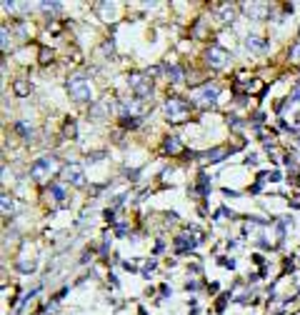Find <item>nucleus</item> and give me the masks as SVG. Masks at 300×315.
I'll return each mask as SVG.
<instances>
[{
  "label": "nucleus",
  "instance_id": "obj_4",
  "mask_svg": "<svg viewBox=\"0 0 300 315\" xmlns=\"http://www.w3.org/2000/svg\"><path fill=\"white\" fill-rule=\"evenodd\" d=\"M205 58H208V63H210L213 68H225V65H228V60H230L228 50H225V48H220V45H210V48H208V53H205Z\"/></svg>",
  "mask_w": 300,
  "mask_h": 315
},
{
  "label": "nucleus",
  "instance_id": "obj_13",
  "mask_svg": "<svg viewBox=\"0 0 300 315\" xmlns=\"http://www.w3.org/2000/svg\"><path fill=\"white\" fill-rule=\"evenodd\" d=\"M15 93H18L20 98H23V95H28V93H30L28 83H25V80H18V83H15Z\"/></svg>",
  "mask_w": 300,
  "mask_h": 315
},
{
  "label": "nucleus",
  "instance_id": "obj_9",
  "mask_svg": "<svg viewBox=\"0 0 300 315\" xmlns=\"http://www.w3.org/2000/svg\"><path fill=\"white\" fill-rule=\"evenodd\" d=\"M243 10H245V15H253V18H265V15H268V5H263V3L245 5Z\"/></svg>",
  "mask_w": 300,
  "mask_h": 315
},
{
  "label": "nucleus",
  "instance_id": "obj_1",
  "mask_svg": "<svg viewBox=\"0 0 300 315\" xmlns=\"http://www.w3.org/2000/svg\"><path fill=\"white\" fill-rule=\"evenodd\" d=\"M68 95H70L75 103H88V100L93 98V88H90L88 75H83V73L70 75V78H68Z\"/></svg>",
  "mask_w": 300,
  "mask_h": 315
},
{
  "label": "nucleus",
  "instance_id": "obj_8",
  "mask_svg": "<svg viewBox=\"0 0 300 315\" xmlns=\"http://www.w3.org/2000/svg\"><path fill=\"white\" fill-rule=\"evenodd\" d=\"M198 240H200V235L190 238V230H188V233H183V235H178V238H175V250H178V253L193 250V248L198 245Z\"/></svg>",
  "mask_w": 300,
  "mask_h": 315
},
{
  "label": "nucleus",
  "instance_id": "obj_17",
  "mask_svg": "<svg viewBox=\"0 0 300 315\" xmlns=\"http://www.w3.org/2000/svg\"><path fill=\"white\" fill-rule=\"evenodd\" d=\"M40 8H45V10H58V8H60V3H43Z\"/></svg>",
  "mask_w": 300,
  "mask_h": 315
},
{
  "label": "nucleus",
  "instance_id": "obj_7",
  "mask_svg": "<svg viewBox=\"0 0 300 315\" xmlns=\"http://www.w3.org/2000/svg\"><path fill=\"white\" fill-rule=\"evenodd\" d=\"M50 168H53V158H38V160L30 165V175L35 180H43L50 173Z\"/></svg>",
  "mask_w": 300,
  "mask_h": 315
},
{
  "label": "nucleus",
  "instance_id": "obj_19",
  "mask_svg": "<svg viewBox=\"0 0 300 315\" xmlns=\"http://www.w3.org/2000/svg\"><path fill=\"white\" fill-rule=\"evenodd\" d=\"M298 98H300V85H298V90H295V93H290V103H293V100H298Z\"/></svg>",
  "mask_w": 300,
  "mask_h": 315
},
{
  "label": "nucleus",
  "instance_id": "obj_16",
  "mask_svg": "<svg viewBox=\"0 0 300 315\" xmlns=\"http://www.w3.org/2000/svg\"><path fill=\"white\" fill-rule=\"evenodd\" d=\"M50 193H53V198H55V200H63V198H65L63 185H50Z\"/></svg>",
  "mask_w": 300,
  "mask_h": 315
},
{
  "label": "nucleus",
  "instance_id": "obj_14",
  "mask_svg": "<svg viewBox=\"0 0 300 315\" xmlns=\"http://www.w3.org/2000/svg\"><path fill=\"white\" fill-rule=\"evenodd\" d=\"M168 78H170L173 83H178V80L183 78V70H180V68H168Z\"/></svg>",
  "mask_w": 300,
  "mask_h": 315
},
{
  "label": "nucleus",
  "instance_id": "obj_2",
  "mask_svg": "<svg viewBox=\"0 0 300 315\" xmlns=\"http://www.w3.org/2000/svg\"><path fill=\"white\" fill-rule=\"evenodd\" d=\"M188 115H190V105H188L183 98L173 95V98L165 100V118H168L170 123H183Z\"/></svg>",
  "mask_w": 300,
  "mask_h": 315
},
{
  "label": "nucleus",
  "instance_id": "obj_15",
  "mask_svg": "<svg viewBox=\"0 0 300 315\" xmlns=\"http://www.w3.org/2000/svg\"><path fill=\"white\" fill-rule=\"evenodd\" d=\"M15 130H18L20 135H25V138H28V135H33V128H30L28 123H18V125H15Z\"/></svg>",
  "mask_w": 300,
  "mask_h": 315
},
{
  "label": "nucleus",
  "instance_id": "obj_5",
  "mask_svg": "<svg viewBox=\"0 0 300 315\" xmlns=\"http://www.w3.org/2000/svg\"><path fill=\"white\" fill-rule=\"evenodd\" d=\"M60 175H63L65 183H70V185H75V188H83V185H85V173H83L80 165H65Z\"/></svg>",
  "mask_w": 300,
  "mask_h": 315
},
{
  "label": "nucleus",
  "instance_id": "obj_3",
  "mask_svg": "<svg viewBox=\"0 0 300 315\" xmlns=\"http://www.w3.org/2000/svg\"><path fill=\"white\" fill-rule=\"evenodd\" d=\"M133 93L138 98H148V95H153V80H150V73H130L128 78Z\"/></svg>",
  "mask_w": 300,
  "mask_h": 315
},
{
  "label": "nucleus",
  "instance_id": "obj_20",
  "mask_svg": "<svg viewBox=\"0 0 300 315\" xmlns=\"http://www.w3.org/2000/svg\"><path fill=\"white\" fill-rule=\"evenodd\" d=\"M295 120H298V123H300V113H298V115H295Z\"/></svg>",
  "mask_w": 300,
  "mask_h": 315
},
{
  "label": "nucleus",
  "instance_id": "obj_10",
  "mask_svg": "<svg viewBox=\"0 0 300 315\" xmlns=\"http://www.w3.org/2000/svg\"><path fill=\"white\" fill-rule=\"evenodd\" d=\"M245 45H248L250 50H263V48H265V40H263V38H258V35H248Z\"/></svg>",
  "mask_w": 300,
  "mask_h": 315
},
{
  "label": "nucleus",
  "instance_id": "obj_18",
  "mask_svg": "<svg viewBox=\"0 0 300 315\" xmlns=\"http://www.w3.org/2000/svg\"><path fill=\"white\" fill-rule=\"evenodd\" d=\"M3 208H5V210H10V208H13V203L8 200V195H3Z\"/></svg>",
  "mask_w": 300,
  "mask_h": 315
},
{
  "label": "nucleus",
  "instance_id": "obj_11",
  "mask_svg": "<svg viewBox=\"0 0 300 315\" xmlns=\"http://www.w3.org/2000/svg\"><path fill=\"white\" fill-rule=\"evenodd\" d=\"M215 13H218V15H220L225 23H228V20H233V15H235L233 5H218V10H215Z\"/></svg>",
  "mask_w": 300,
  "mask_h": 315
},
{
  "label": "nucleus",
  "instance_id": "obj_12",
  "mask_svg": "<svg viewBox=\"0 0 300 315\" xmlns=\"http://www.w3.org/2000/svg\"><path fill=\"white\" fill-rule=\"evenodd\" d=\"M165 153H170V155H175V153H180V140H178L175 135L165 140Z\"/></svg>",
  "mask_w": 300,
  "mask_h": 315
},
{
  "label": "nucleus",
  "instance_id": "obj_6",
  "mask_svg": "<svg viewBox=\"0 0 300 315\" xmlns=\"http://www.w3.org/2000/svg\"><path fill=\"white\" fill-rule=\"evenodd\" d=\"M218 95H220V88H218V85H205L203 90H198V93L193 95V100H195L198 105H213V103L218 100Z\"/></svg>",
  "mask_w": 300,
  "mask_h": 315
}]
</instances>
